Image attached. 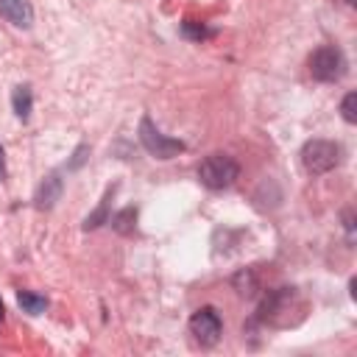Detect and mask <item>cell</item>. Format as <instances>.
I'll return each instance as SVG.
<instances>
[{
	"label": "cell",
	"mask_w": 357,
	"mask_h": 357,
	"mask_svg": "<svg viewBox=\"0 0 357 357\" xmlns=\"http://www.w3.org/2000/svg\"><path fill=\"white\" fill-rule=\"evenodd\" d=\"M0 17H6L14 28H31L33 6L28 0H0Z\"/></svg>",
	"instance_id": "cell-7"
},
{
	"label": "cell",
	"mask_w": 357,
	"mask_h": 357,
	"mask_svg": "<svg viewBox=\"0 0 357 357\" xmlns=\"http://www.w3.org/2000/svg\"><path fill=\"white\" fill-rule=\"evenodd\" d=\"M220 332H223V321L218 315L215 307H201L192 312L190 318V335L195 337V343L201 346H215L220 340Z\"/></svg>",
	"instance_id": "cell-5"
},
{
	"label": "cell",
	"mask_w": 357,
	"mask_h": 357,
	"mask_svg": "<svg viewBox=\"0 0 357 357\" xmlns=\"http://www.w3.org/2000/svg\"><path fill=\"white\" fill-rule=\"evenodd\" d=\"M0 181H6V151L0 145Z\"/></svg>",
	"instance_id": "cell-15"
},
{
	"label": "cell",
	"mask_w": 357,
	"mask_h": 357,
	"mask_svg": "<svg viewBox=\"0 0 357 357\" xmlns=\"http://www.w3.org/2000/svg\"><path fill=\"white\" fill-rule=\"evenodd\" d=\"M307 67H310V75H312L315 81L332 84V81H340V78H343V73H346V59H343V53H340L335 45H321L318 50L310 53Z\"/></svg>",
	"instance_id": "cell-3"
},
{
	"label": "cell",
	"mask_w": 357,
	"mask_h": 357,
	"mask_svg": "<svg viewBox=\"0 0 357 357\" xmlns=\"http://www.w3.org/2000/svg\"><path fill=\"white\" fill-rule=\"evenodd\" d=\"M11 109H14V114H17L20 120H28V117H31V109H33V92H31L28 84L14 86V92H11Z\"/></svg>",
	"instance_id": "cell-8"
},
{
	"label": "cell",
	"mask_w": 357,
	"mask_h": 357,
	"mask_svg": "<svg viewBox=\"0 0 357 357\" xmlns=\"http://www.w3.org/2000/svg\"><path fill=\"white\" fill-rule=\"evenodd\" d=\"M6 318V307H3V298H0V321Z\"/></svg>",
	"instance_id": "cell-16"
},
{
	"label": "cell",
	"mask_w": 357,
	"mask_h": 357,
	"mask_svg": "<svg viewBox=\"0 0 357 357\" xmlns=\"http://www.w3.org/2000/svg\"><path fill=\"white\" fill-rule=\"evenodd\" d=\"M340 114L346 123H357V92H349L340 103Z\"/></svg>",
	"instance_id": "cell-12"
},
{
	"label": "cell",
	"mask_w": 357,
	"mask_h": 357,
	"mask_svg": "<svg viewBox=\"0 0 357 357\" xmlns=\"http://www.w3.org/2000/svg\"><path fill=\"white\" fill-rule=\"evenodd\" d=\"M61 190H64L61 176H59V173H47V176L39 181L36 192H33V206H36V209H53L56 201L61 198Z\"/></svg>",
	"instance_id": "cell-6"
},
{
	"label": "cell",
	"mask_w": 357,
	"mask_h": 357,
	"mask_svg": "<svg viewBox=\"0 0 357 357\" xmlns=\"http://www.w3.org/2000/svg\"><path fill=\"white\" fill-rule=\"evenodd\" d=\"M139 142H142V148H145L153 159H173V156H178V153L187 148L181 139L165 137V134L153 126L151 117H142V120H139Z\"/></svg>",
	"instance_id": "cell-4"
},
{
	"label": "cell",
	"mask_w": 357,
	"mask_h": 357,
	"mask_svg": "<svg viewBox=\"0 0 357 357\" xmlns=\"http://www.w3.org/2000/svg\"><path fill=\"white\" fill-rule=\"evenodd\" d=\"M181 33H184V36H190V39H206L212 31H209V28H204V22L187 20V22L181 25Z\"/></svg>",
	"instance_id": "cell-13"
},
{
	"label": "cell",
	"mask_w": 357,
	"mask_h": 357,
	"mask_svg": "<svg viewBox=\"0 0 357 357\" xmlns=\"http://www.w3.org/2000/svg\"><path fill=\"white\" fill-rule=\"evenodd\" d=\"M86 153H89V145H78V148H75V153H73V162H70L67 167H70V170L81 167V162L86 159Z\"/></svg>",
	"instance_id": "cell-14"
},
{
	"label": "cell",
	"mask_w": 357,
	"mask_h": 357,
	"mask_svg": "<svg viewBox=\"0 0 357 357\" xmlns=\"http://www.w3.org/2000/svg\"><path fill=\"white\" fill-rule=\"evenodd\" d=\"M340 162H343L340 142H332V139H310L301 148V165L312 176H324V173L335 170Z\"/></svg>",
	"instance_id": "cell-1"
},
{
	"label": "cell",
	"mask_w": 357,
	"mask_h": 357,
	"mask_svg": "<svg viewBox=\"0 0 357 357\" xmlns=\"http://www.w3.org/2000/svg\"><path fill=\"white\" fill-rule=\"evenodd\" d=\"M114 190H117V187H109L106 195L100 198V206H98L92 215H86V220H84V229H86V231H89V229H98V226H103V223H109V206H112Z\"/></svg>",
	"instance_id": "cell-9"
},
{
	"label": "cell",
	"mask_w": 357,
	"mask_h": 357,
	"mask_svg": "<svg viewBox=\"0 0 357 357\" xmlns=\"http://www.w3.org/2000/svg\"><path fill=\"white\" fill-rule=\"evenodd\" d=\"M237 176H240V165L226 153H209L198 165V178L209 190H226L237 181Z\"/></svg>",
	"instance_id": "cell-2"
},
{
	"label": "cell",
	"mask_w": 357,
	"mask_h": 357,
	"mask_svg": "<svg viewBox=\"0 0 357 357\" xmlns=\"http://www.w3.org/2000/svg\"><path fill=\"white\" fill-rule=\"evenodd\" d=\"M109 223H112L114 231H120V234H131V231H134V223H137V206H126V209H120L114 218H109Z\"/></svg>",
	"instance_id": "cell-11"
},
{
	"label": "cell",
	"mask_w": 357,
	"mask_h": 357,
	"mask_svg": "<svg viewBox=\"0 0 357 357\" xmlns=\"http://www.w3.org/2000/svg\"><path fill=\"white\" fill-rule=\"evenodd\" d=\"M17 304L22 307V312H28V315H39V312H45L47 298L39 296V293H31V290H20V293H17Z\"/></svg>",
	"instance_id": "cell-10"
}]
</instances>
